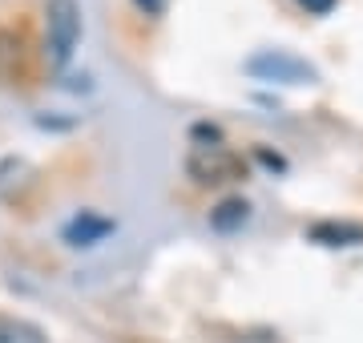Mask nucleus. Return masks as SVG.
<instances>
[{"label": "nucleus", "mask_w": 363, "mask_h": 343, "mask_svg": "<svg viewBox=\"0 0 363 343\" xmlns=\"http://www.w3.org/2000/svg\"><path fill=\"white\" fill-rule=\"evenodd\" d=\"M45 37H49V65L65 69L81 40V4L77 0H49L45 4Z\"/></svg>", "instance_id": "nucleus-1"}, {"label": "nucleus", "mask_w": 363, "mask_h": 343, "mask_svg": "<svg viewBox=\"0 0 363 343\" xmlns=\"http://www.w3.org/2000/svg\"><path fill=\"white\" fill-rule=\"evenodd\" d=\"M247 73L250 77H262V81H279V85H315L319 81V73L307 61H298V57L283 53V49H267V53L250 57Z\"/></svg>", "instance_id": "nucleus-2"}, {"label": "nucleus", "mask_w": 363, "mask_h": 343, "mask_svg": "<svg viewBox=\"0 0 363 343\" xmlns=\"http://www.w3.org/2000/svg\"><path fill=\"white\" fill-rule=\"evenodd\" d=\"M109 230H113V223H109V218H97V214L81 210L77 218L65 226V242H69V247H93V242H101Z\"/></svg>", "instance_id": "nucleus-3"}, {"label": "nucleus", "mask_w": 363, "mask_h": 343, "mask_svg": "<svg viewBox=\"0 0 363 343\" xmlns=\"http://www.w3.org/2000/svg\"><path fill=\"white\" fill-rule=\"evenodd\" d=\"M0 343H49L45 331L28 319H13V315H0Z\"/></svg>", "instance_id": "nucleus-4"}, {"label": "nucleus", "mask_w": 363, "mask_h": 343, "mask_svg": "<svg viewBox=\"0 0 363 343\" xmlns=\"http://www.w3.org/2000/svg\"><path fill=\"white\" fill-rule=\"evenodd\" d=\"M311 238H319V242H327V247H351V242H359V238H363V230H359V226L319 223V226H311Z\"/></svg>", "instance_id": "nucleus-5"}, {"label": "nucleus", "mask_w": 363, "mask_h": 343, "mask_svg": "<svg viewBox=\"0 0 363 343\" xmlns=\"http://www.w3.org/2000/svg\"><path fill=\"white\" fill-rule=\"evenodd\" d=\"M247 214H250L247 202H242V198H230V202H222L218 210L210 214V226H214V230H234V226L247 223Z\"/></svg>", "instance_id": "nucleus-6"}, {"label": "nucleus", "mask_w": 363, "mask_h": 343, "mask_svg": "<svg viewBox=\"0 0 363 343\" xmlns=\"http://www.w3.org/2000/svg\"><path fill=\"white\" fill-rule=\"evenodd\" d=\"M298 4H303L307 13H315V16H323V13H331V9H335V0H298Z\"/></svg>", "instance_id": "nucleus-7"}, {"label": "nucleus", "mask_w": 363, "mask_h": 343, "mask_svg": "<svg viewBox=\"0 0 363 343\" xmlns=\"http://www.w3.org/2000/svg\"><path fill=\"white\" fill-rule=\"evenodd\" d=\"M133 4H138L145 16H162L166 13V0H133Z\"/></svg>", "instance_id": "nucleus-8"}]
</instances>
